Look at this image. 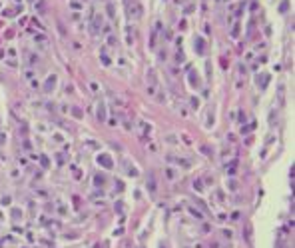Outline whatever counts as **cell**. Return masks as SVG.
Instances as JSON below:
<instances>
[{"label": "cell", "mask_w": 295, "mask_h": 248, "mask_svg": "<svg viewBox=\"0 0 295 248\" xmlns=\"http://www.w3.org/2000/svg\"><path fill=\"white\" fill-rule=\"evenodd\" d=\"M36 8H38V12H44V0H38V2H36Z\"/></svg>", "instance_id": "obj_1"}]
</instances>
